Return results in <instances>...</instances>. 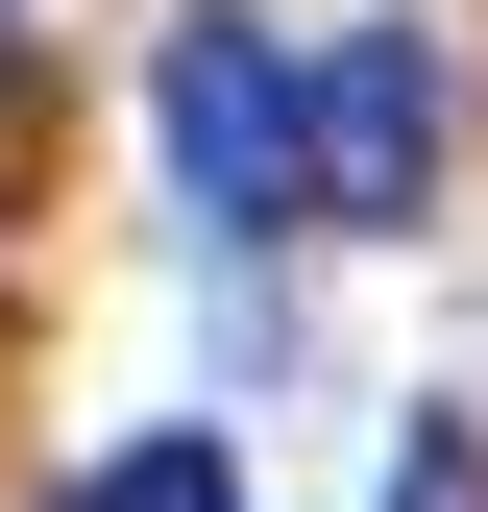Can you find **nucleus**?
Returning a JSON list of instances; mask_svg holds the SVG:
<instances>
[{"instance_id": "nucleus-2", "label": "nucleus", "mask_w": 488, "mask_h": 512, "mask_svg": "<svg viewBox=\"0 0 488 512\" xmlns=\"http://www.w3.org/2000/svg\"><path fill=\"white\" fill-rule=\"evenodd\" d=\"M318 220H440V49L415 25L318 49Z\"/></svg>"}, {"instance_id": "nucleus-1", "label": "nucleus", "mask_w": 488, "mask_h": 512, "mask_svg": "<svg viewBox=\"0 0 488 512\" xmlns=\"http://www.w3.org/2000/svg\"><path fill=\"white\" fill-rule=\"evenodd\" d=\"M147 122H171V196H196L220 244H269V220H318V74H293L244 0H196V25L147 49Z\"/></svg>"}, {"instance_id": "nucleus-3", "label": "nucleus", "mask_w": 488, "mask_h": 512, "mask_svg": "<svg viewBox=\"0 0 488 512\" xmlns=\"http://www.w3.org/2000/svg\"><path fill=\"white\" fill-rule=\"evenodd\" d=\"M74 512H244L220 439H122V464H74Z\"/></svg>"}, {"instance_id": "nucleus-4", "label": "nucleus", "mask_w": 488, "mask_h": 512, "mask_svg": "<svg viewBox=\"0 0 488 512\" xmlns=\"http://www.w3.org/2000/svg\"><path fill=\"white\" fill-rule=\"evenodd\" d=\"M391 512H488V439L440 415V439H415V464H391Z\"/></svg>"}]
</instances>
